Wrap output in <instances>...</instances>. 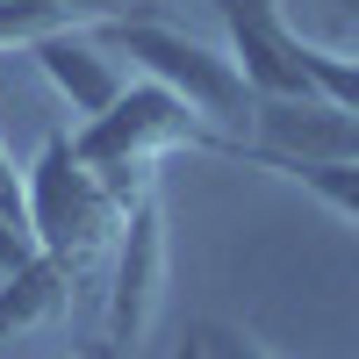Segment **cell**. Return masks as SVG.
Returning <instances> with one entry per match:
<instances>
[{"label": "cell", "mask_w": 359, "mask_h": 359, "mask_svg": "<svg viewBox=\"0 0 359 359\" xmlns=\"http://www.w3.org/2000/svg\"><path fill=\"white\" fill-rule=\"evenodd\" d=\"M230 144H237V137H223L208 115H194V108L180 101L172 86H158V79H130L123 94H115L108 115H94V123L72 130V151L108 180V194L123 201V208L144 201V194H158V187H151V165H158L165 151H223V158H230Z\"/></svg>", "instance_id": "obj_1"}, {"label": "cell", "mask_w": 359, "mask_h": 359, "mask_svg": "<svg viewBox=\"0 0 359 359\" xmlns=\"http://www.w3.org/2000/svg\"><path fill=\"white\" fill-rule=\"evenodd\" d=\"M22 208H29V230H36V252L65 259L72 273L94 252H108L123 237V216H130L108 194V180L72 151V130H50L36 144V158L22 165Z\"/></svg>", "instance_id": "obj_2"}, {"label": "cell", "mask_w": 359, "mask_h": 359, "mask_svg": "<svg viewBox=\"0 0 359 359\" xmlns=\"http://www.w3.org/2000/svg\"><path fill=\"white\" fill-rule=\"evenodd\" d=\"M94 36H101L115 57H130L144 79L172 86V94L187 101L194 115H208V123H216L223 137L252 123V86H245V72H237V57H230V50H216V43L187 36V29H172V22H158V15L101 22Z\"/></svg>", "instance_id": "obj_3"}, {"label": "cell", "mask_w": 359, "mask_h": 359, "mask_svg": "<svg viewBox=\"0 0 359 359\" xmlns=\"http://www.w3.org/2000/svg\"><path fill=\"white\" fill-rule=\"evenodd\" d=\"M165 302V208L158 194L130 201L123 237H115V280H108V302H101V345L94 359H123L144 345V331L158 323Z\"/></svg>", "instance_id": "obj_4"}, {"label": "cell", "mask_w": 359, "mask_h": 359, "mask_svg": "<svg viewBox=\"0 0 359 359\" xmlns=\"http://www.w3.org/2000/svg\"><path fill=\"white\" fill-rule=\"evenodd\" d=\"M230 158L252 165H359V115H345L331 94H294V101H252L245 137Z\"/></svg>", "instance_id": "obj_5"}, {"label": "cell", "mask_w": 359, "mask_h": 359, "mask_svg": "<svg viewBox=\"0 0 359 359\" xmlns=\"http://www.w3.org/2000/svg\"><path fill=\"white\" fill-rule=\"evenodd\" d=\"M223 15V50L237 57L252 101H294V94H316L309 79V57H302V29L280 15V0H216Z\"/></svg>", "instance_id": "obj_6"}, {"label": "cell", "mask_w": 359, "mask_h": 359, "mask_svg": "<svg viewBox=\"0 0 359 359\" xmlns=\"http://www.w3.org/2000/svg\"><path fill=\"white\" fill-rule=\"evenodd\" d=\"M36 72L50 79V94L65 101L79 123H94V115H108L115 108V94H123V65H115V50L94 36V29H57V36H43L36 50Z\"/></svg>", "instance_id": "obj_7"}, {"label": "cell", "mask_w": 359, "mask_h": 359, "mask_svg": "<svg viewBox=\"0 0 359 359\" xmlns=\"http://www.w3.org/2000/svg\"><path fill=\"white\" fill-rule=\"evenodd\" d=\"M72 280L79 273L65 259H50V252H36L29 266H15V273H0V345L50 331V323L72 309Z\"/></svg>", "instance_id": "obj_8"}, {"label": "cell", "mask_w": 359, "mask_h": 359, "mask_svg": "<svg viewBox=\"0 0 359 359\" xmlns=\"http://www.w3.org/2000/svg\"><path fill=\"white\" fill-rule=\"evenodd\" d=\"M57 29H79V22L50 0H0V50H36Z\"/></svg>", "instance_id": "obj_9"}, {"label": "cell", "mask_w": 359, "mask_h": 359, "mask_svg": "<svg viewBox=\"0 0 359 359\" xmlns=\"http://www.w3.org/2000/svg\"><path fill=\"white\" fill-rule=\"evenodd\" d=\"M294 187H309L331 216H345V223H359V165H280Z\"/></svg>", "instance_id": "obj_10"}, {"label": "cell", "mask_w": 359, "mask_h": 359, "mask_svg": "<svg viewBox=\"0 0 359 359\" xmlns=\"http://www.w3.org/2000/svg\"><path fill=\"white\" fill-rule=\"evenodd\" d=\"M65 8L79 29H101V22H130V15H158V0H50Z\"/></svg>", "instance_id": "obj_11"}, {"label": "cell", "mask_w": 359, "mask_h": 359, "mask_svg": "<svg viewBox=\"0 0 359 359\" xmlns=\"http://www.w3.org/2000/svg\"><path fill=\"white\" fill-rule=\"evenodd\" d=\"M201 352H208V359H273L259 338L237 331V323H201Z\"/></svg>", "instance_id": "obj_12"}, {"label": "cell", "mask_w": 359, "mask_h": 359, "mask_svg": "<svg viewBox=\"0 0 359 359\" xmlns=\"http://www.w3.org/2000/svg\"><path fill=\"white\" fill-rule=\"evenodd\" d=\"M0 208H8L15 223H29V208H22V165H15L8 144H0Z\"/></svg>", "instance_id": "obj_13"}, {"label": "cell", "mask_w": 359, "mask_h": 359, "mask_svg": "<svg viewBox=\"0 0 359 359\" xmlns=\"http://www.w3.org/2000/svg\"><path fill=\"white\" fill-rule=\"evenodd\" d=\"M331 15H338V22L352 29V36H359V0H331Z\"/></svg>", "instance_id": "obj_14"}, {"label": "cell", "mask_w": 359, "mask_h": 359, "mask_svg": "<svg viewBox=\"0 0 359 359\" xmlns=\"http://www.w3.org/2000/svg\"><path fill=\"white\" fill-rule=\"evenodd\" d=\"M172 359H208V352H201V331H194V338H180V352H172Z\"/></svg>", "instance_id": "obj_15"}]
</instances>
